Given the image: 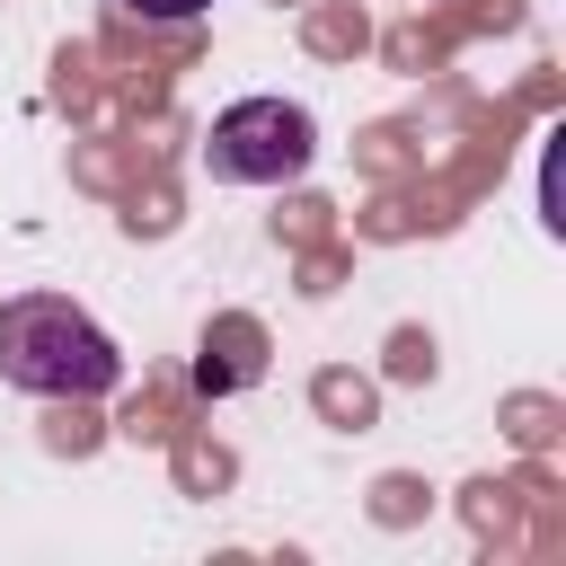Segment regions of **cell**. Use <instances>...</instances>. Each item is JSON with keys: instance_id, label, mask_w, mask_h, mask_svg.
<instances>
[{"instance_id": "7a4b0ae2", "label": "cell", "mask_w": 566, "mask_h": 566, "mask_svg": "<svg viewBox=\"0 0 566 566\" xmlns=\"http://www.w3.org/2000/svg\"><path fill=\"white\" fill-rule=\"evenodd\" d=\"M310 159H318V124L292 97H239L203 133V168L221 186H292Z\"/></svg>"}, {"instance_id": "3957f363", "label": "cell", "mask_w": 566, "mask_h": 566, "mask_svg": "<svg viewBox=\"0 0 566 566\" xmlns=\"http://www.w3.org/2000/svg\"><path fill=\"white\" fill-rule=\"evenodd\" d=\"M115 9H133V18H150V27H186V18H203L212 0H115Z\"/></svg>"}, {"instance_id": "6da1fadb", "label": "cell", "mask_w": 566, "mask_h": 566, "mask_svg": "<svg viewBox=\"0 0 566 566\" xmlns=\"http://www.w3.org/2000/svg\"><path fill=\"white\" fill-rule=\"evenodd\" d=\"M0 380L27 398H106L124 380V354L80 301L27 292V301H0Z\"/></svg>"}]
</instances>
